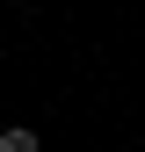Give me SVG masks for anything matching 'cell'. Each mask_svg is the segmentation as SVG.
Instances as JSON below:
<instances>
[{
  "label": "cell",
  "instance_id": "obj_1",
  "mask_svg": "<svg viewBox=\"0 0 145 152\" xmlns=\"http://www.w3.org/2000/svg\"><path fill=\"white\" fill-rule=\"evenodd\" d=\"M0 152H44V138H36L29 123H7L0 130Z\"/></svg>",
  "mask_w": 145,
  "mask_h": 152
}]
</instances>
